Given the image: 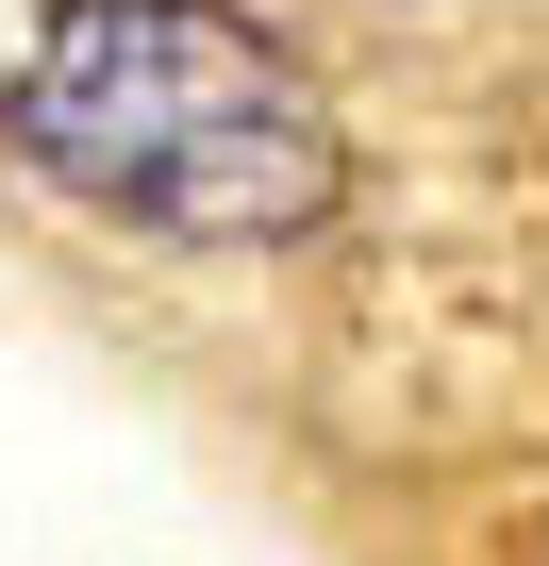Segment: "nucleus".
<instances>
[{"mask_svg":"<svg viewBox=\"0 0 549 566\" xmlns=\"http://www.w3.org/2000/svg\"><path fill=\"white\" fill-rule=\"evenodd\" d=\"M0 167L167 250H284L350 200V117L217 0H51L0 67Z\"/></svg>","mask_w":549,"mask_h":566,"instance_id":"f257e3e1","label":"nucleus"}]
</instances>
